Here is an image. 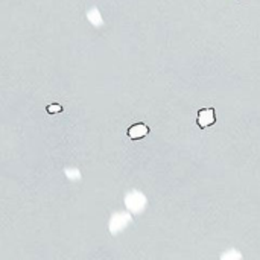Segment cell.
<instances>
[{
	"instance_id": "obj_1",
	"label": "cell",
	"mask_w": 260,
	"mask_h": 260,
	"mask_svg": "<svg viewBox=\"0 0 260 260\" xmlns=\"http://www.w3.org/2000/svg\"><path fill=\"white\" fill-rule=\"evenodd\" d=\"M197 123L201 129H206L209 126H213L216 123V114L215 108H201L197 116Z\"/></svg>"
},
{
	"instance_id": "obj_2",
	"label": "cell",
	"mask_w": 260,
	"mask_h": 260,
	"mask_svg": "<svg viewBox=\"0 0 260 260\" xmlns=\"http://www.w3.org/2000/svg\"><path fill=\"white\" fill-rule=\"evenodd\" d=\"M126 134H128V137L131 140H142V139H145L149 134V126L146 123H143V122H139V123L131 125L128 128Z\"/></svg>"
},
{
	"instance_id": "obj_3",
	"label": "cell",
	"mask_w": 260,
	"mask_h": 260,
	"mask_svg": "<svg viewBox=\"0 0 260 260\" xmlns=\"http://www.w3.org/2000/svg\"><path fill=\"white\" fill-rule=\"evenodd\" d=\"M46 111L49 114H56V113H61L62 111V107L59 104H52V105H47L46 107Z\"/></svg>"
}]
</instances>
